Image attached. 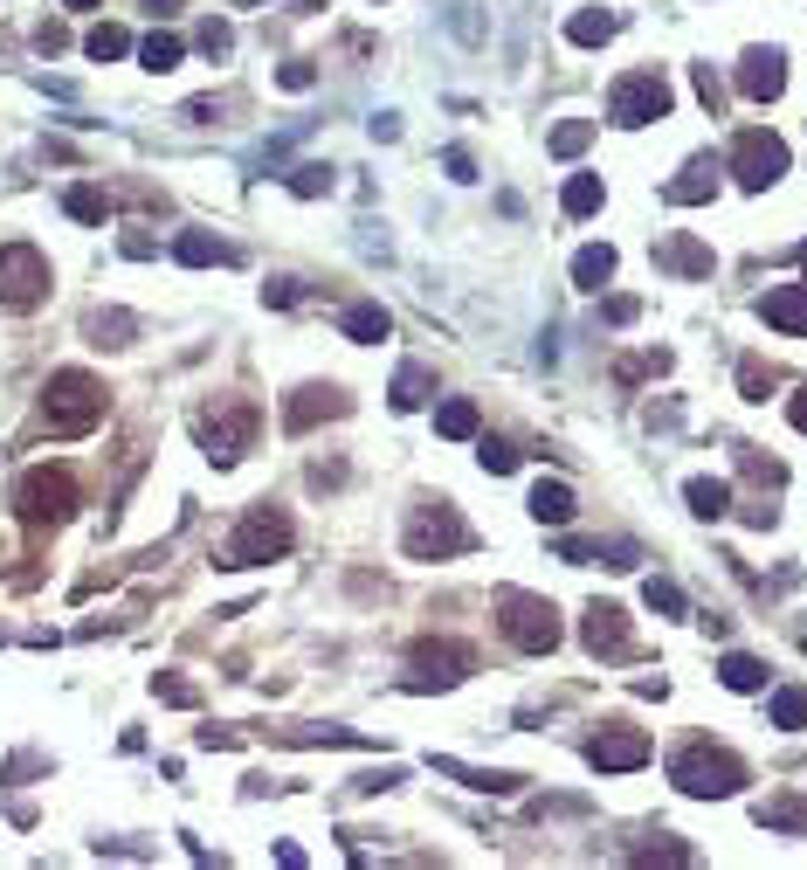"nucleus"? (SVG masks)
<instances>
[{
    "mask_svg": "<svg viewBox=\"0 0 807 870\" xmlns=\"http://www.w3.org/2000/svg\"><path fill=\"white\" fill-rule=\"evenodd\" d=\"M711 187H718V166L711 160H697L684 181H669L663 187V200H676V208H690V200H711Z\"/></svg>",
    "mask_w": 807,
    "mask_h": 870,
    "instance_id": "nucleus-21",
    "label": "nucleus"
},
{
    "mask_svg": "<svg viewBox=\"0 0 807 870\" xmlns=\"http://www.w3.org/2000/svg\"><path fill=\"white\" fill-rule=\"evenodd\" d=\"M587 760L601 766V774H629V766L648 760V739L635 726H601V732H593V747H587Z\"/></svg>",
    "mask_w": 807,
    "mask_h": 870,
    "instance_id": "nucleus-11",
    "label": "nucleus"
},
{
    "mask_svg": "<svg viewBox=\"0 0 807 870\" xmlns=\"http://www.w3.org/2000/svg\"><path fill=\"white\" fill-rule=\"evenodd\" d=\"M35 48H42V56H56V48H63V29H48V21H42V29H35Z\"/></svg>",
    "mask_w": 807,
    "mask_h": 870,
    "instance_id": "nucleus-48",
    "label": "nucleus"
},
{
    "mask_svg": "<svg viewBox=\"0 0 807 870\" xmlns=\"http://www.w3.org/2000/svg\"><path fill=\"white\" fill-rule=\"evenodd\" d=\"M63 8H97V0H63Z\"/></svg>",
    "mask_w": 807,
    "mask_h": 870,
    "instance_id": "nucleus-52",
    "label": "nucleus"
},
{
    "mask_svg": "<svg viewBox=\"0 0 807 870\" xmlns=\"http://www.w3.org/2000/svg\"><path fill=\"white\" fill-rule=\"evenodd\" d=\"M118 249L132 255V263H145V255H152V236H145V228H124V236H118Z\"/></svg>",
    "mask_w": 807,
    "mask_h": 870,
    "instance_id": "nucleus-44",
    "label": "nucleus"
},
{
    "mask_svg": "<svg viewBox=\"0 0 807 870\" xmlns=\"http://www.w3.org/2000/svg\"><path fill=\"white\" fill-rule=\"evenodd\" d=\"M236 48V29L228 21H200V56H228Z\"/></svg>",
    "mask_w": 807,
    "mask_h": 870,
    "instance_id": "nucleus-38",
    "label": "nucleus"
},
{
    "mask_svg": "<svg viewBox=\"0 0 807 870\" xmlns=\"http://www.w3.org/2000/svg\"><path fill=\"white\" fill-rule=\"evenodd\" d=\"M42 291H48V255L35 242H8L0 249V304L29 312V304H42Z\"/></svg>",
    "mask_w": 807,
    "mask_h": 870,
    "instance_id": "nucleus-7",
    "label": "nucleus"
},
{
    "mask_svg": "<svg viewBox=\"0 0 807 870\" xmlns=\"http://www.w3.org/2000/svg\"><path fill=\"white\" fill-rule=\"evenodd\" d=\"M656 263L676 270V276H711V249H705V242H690V236H669V242L656 249Z\"/></svg>",
    "mask_w": 807,
    "mask_h": 870,
    "instance_id": "nucleus-18",
    "label": "nucleus"
},
{
    "mask_svg": "<svg viewBox=\"0 0 807 870\" xmlns=\"http://www.w3.org/2000/svg\"><path fill=\"white\" fill-rule=\"evenodd\" d=\"M124 48H132V35H124L118 21H97V29L84 35V56H90V63H118Z\"/></svg>",
    "mask_w": 807,
    "mask_h": 870,
    "instance_id": "nucleus-25",
    "label": "nucleus"
},
{
    "mask_svg": "<svg viewBox=\"0 0 807 870\" xmlns=\"http://www.w3.org/2000/svg\"><path fill=\"white\" fill-rule=\"evenodd\" d=\"M498 608H504V635L517 650H532V656H545V650H559V616H553V601H538V595H517V587H504L498 595Z\"/></svg>",
    "mask_w": 807,
    "mask_h": 870,
    "instance_id": "nucleus-5",
    "label": "nucleus"
},
{
    "mask_svg": "<svg viewBox=\"0 0 807 870\" xmlns=\"http://www.w3.org/2000/svg\"><path fill=\"white\" fill-rule=\"evenodd\" d=\"M739 90L752 97V105H773V97L787 90V63H779V48H752V56L739 63Z\"/></svg>",
    "mask_w": 807,
    "mask_h": 870,
    "instance_id": "nucleus-13",
    "label": "nucleus"
},
{
    "mask_svg": "<svg viewBox=\"0 0 807 870\" xmlns=\"http://www.w3.org/2000/svg\"><path fill=\"white\" fill-rule=\"evenodd\" d=\"M338 187V173L325 166V160H304V166H291V194L297 200H318V194H331Z\"/></svg>",
    "mask_w": 807,
    "mask_h": 870,
    "instance_id": "nucleus-27",
    "label": "nucleus"
},
{
    "mask_svg": "<svg viewBox=\"0 0 807 870\" xmlns=\"http://www.w3.org/2000/svg\"><path fill=\"white\" fill-rule=\"evenodd\" d=\"M718 677L732 684V690H760V684H766V663H760V656H724Z\"/></svg>",
    "mask_w": 807,
    "mask_h": 870,
    "instance_id": "nucleus-34",
    "label": "nucleus"
},
{
    "mask_svg": "<svg viewBox=\"0 0 807 870\" xmlns=\"http://www.w3.org/2000/svg\"><path fill=\"white\" fill-rule=\"evenodd\" d=\"M477 456H483V470H490V477L517 470V449H511V443H490V435H483V449H477Z\"/></svg>",
    "mask_w": 807,
    "mask_h": 870,
    "instance_id": "nucleus-39",
    "label": "nucleus"
},
{
    "mask_svg": "<svg viewBox=\"0 0 807 870\" xmlns=\"http://www.w3.org/2000/svg\"><path fill=\"white\" fill-rule=\"evenodd\" d=\"M325 8V0H291V14H318Z\"/></svg>",
    "mask_w": 807,
    "mask_h": 870,
    "instance_id": "nucleus-50",
    "label": "nucleus"
},
{
    "mask_svg": "<svg viewBox=\"0 0 807 870\" xmlns=\"http://www.w3.org/2000/svg\"><path fill=\"white\" fill-rule=\"evenodd\" d=\"M291 540H297V525L283 519L276 504H255L249 519L236 525V540L221 546V567H263V559H283V553H291Z\"/></svg>",
    "mask_w": 807,
    "mask_h": 870,
    "instance_id": "nucleus-2",
    "label": "nucleus"
},
{
    "mask_svg": "<svg viewBox=\"0 0 807 870\" xmlns=\"http://www.w3.org/2000/svg\"><path fill=\"white\" fill-rule=\"evenodd\" d=\"M249 435H255V415H249V407H236V415H221V422H200V443H207V456H215L221 470L249 449Z\"/></svg>",
    "mask_w": 807,
    "mask_h": 870,
    "instance_id": "nucleus-14",
    "label": "nucleus"
},
{
    "mask_svg": "<svg viewBox=\"0 0 807 870\" xmlns=\"http://www.w3.org/2000/svg\"><path fill=\"white\" fill-rule=\"evenodd\" d=\"M276 84H283V90H310V84H318V63H304V56H297V63H283V69H276Z\"/></svg>",
    "mask_w": 807,
    "mask_h": 870,
    "instance_id": "nucleus-40",
    "label": "nucleus"
},
{
    "mask_svg": "<svg viewBox=\"0 0 807 870\" xmlns=\"http://www.w3.org/2000/svg\"><path fill=\"white\" fill-rule=\"evenodd\" d=\"M132 331H139L132 312H97L90 318V346H132Z\"/></svg>",
    "mask_w": 807,
    "mask_h": 870,
    "instance_id": "nucleus-28",
    "label": "nucleus"
},
{
    "mask_svg": "<svg viewBox=\"0 0 807 870\" xmlns=\"http://www.w3.org/2000/svg\"><path fill=\"white\" fill-rule=\"evenodd\" d=\"M669 781L684 787V795H739L745 766L724 753V747H705V739H697V747H684V753L669 760Z\"/></svg>",
    "mask_w": 807,
    "mask_h": 870,
    "instance_id": "nucleus-3",
    "label": "nucleus"
},
{
    "mask_svg": "<svg viewBox=\"0 0 807 870\" xmlns=\"http://www.w3.org/2000/svg\"><path fill=\"white\" fill-rule=\"evenodd\" d=\"M614 29H621V21H614L608 8H580V14L566 21V35L580 42V48H601V42H614Z\"/></svg>",
    "mask_w": 807,
    "mask_h": 870,
    "instance_id": "nucleus-20",
    "label": "nucleus"
},
{
    "mask_svg": "<svg viewBox=\"0 0 807 870\" xmlns=\"http://www.w3.org/2000/svg\"><path fill=\"white\" fill-rule=\"evenodd\" d=\"M441 166H449V181H477V160H470L462 145H449V152H441Z\"/></svg>",
    "mask_w": 807,
    "mask_h": 870,
    "instance_id": "nucleus-43",
    "label": "nucleus"
},
{
    "mask_svg": "<svg viewBox=\"0 0 807 870\" xmlns=\"http://www.w3.org/2000/svg\"><path fill=\"white\" fill-rule=\"evenodd\" d=\"M559 208H566L572 221H580V215H593V208H601V181H593V173H572V181H566V194H559Z\"/></svg>",
    "mask_w": 807,
    "mask_h": 870,
    "instance_id": "nucleus-29",
    "label": "nucleus"
},
{
    "mask_svg": "<svg viewBox=\"0 0 807 870\" xmlns=\"http://www.w3.org/2000/svg\"><path fill=\"white\" fill-rule=\"evenodd\" d=\"M179 56H187V42H179V35H145V42H139V63L160 69V76L179 69Z\"/></svg>",
    "mask_w": 807,
    "mask_h": 870,
    "instance_id": "nucleus-30",
    "label": "nucleus"
},
{
    "mask_svg": "<svg viewBox=\"0 0 807 870\" xmlns=\"http://www.w3.org/2000/svg\"><path fill=\"white\" fill-rule=\"evenodd\" d=\"M642 601L656 608V616H690V601H684V587L676 580H663V574H648V587H642Z\"/></svg>",
    "mask_w": 807,
    "mask_h": 870,
    "instance_id": "nucleus-33",
    "label": "nucleus"
},
{
    "mask_svg": "<svg viewBox=\"0 0 807 870\" xmlns=\"http://www.w3.org/2000/svg\"><path fill=\"white\" fill-rule=\"evenodd\" d=\"M732 173H739V187H773L779 173H787V145H779L773 132H745L739 145H732Z\"/></svg>",
    "mask_w": 807,
    "mask_h": 870,
    "instance_id": "nucleus-10",
    "label": "nucleus"
},
{
    "mask_svg": "<svg viewBox=\"0 0 807 870\" xmlns=\"http://www.w3.org/2000/svg\"><path fill=\"white\" fill-rule=\"evenodd\" d=\"M152 690H160L166 705H200V684H187V677H173V671H160L152 677Z\"/></svg>",
    "mask_w": 807,
    "mask_h": 870,
    "instance_id": "nucleus-37",
    "label": "nucleus"
},
{
    "mask_svg": "<svg viewBox=\"0 0 807 870\" xmlns=\"http://www.w3.org/2000/svg\"><path fill=\"white\" fill-rule=\"evenodd\" d=\"M179 118H187V124H215L221 105H215V97H187V105H179Z\"/></svg>",
    "mask_w": 807,
    "mask_h": 870,
    "instance_id": "nucleus-42",
    "label": "nucleus"
},
{
    "mask_svg": "<svg viewBox=\"0 0 807 870\" xmlns=\"http://www.w3.org/2000/svg\"><path fill=\"white\" fill-rule=\"evenodd\" d=\"M367 132H373L380 145H394V139H401V118H394V111H380V118H367Z\"/></svg>",
    "mask_w": 807,
    "mask_h": 870,
    "instance_id": "nucleus-45",
    "label": "nucleus"
},
{
    "mask_svg": "<svg viewBox=\"0 0 807 870\" xmlns=\"http://www.w3.org/2000/svg\"><path fill=\"white\" fill-rule=\"evenodd\" d=\"M470 677V650L462 643H422L407 656V690H449Z\"/></svg>",
    "mask_w": 807,
    "mask_h": 870,
    "instance_id": "nucleus-9",
    "label": "nucleus"
},
{
    "mask_svg": "<svg viewBox=\"0 0 807 870\" xmlns=\"http://www.w3.org/2000/svg\"><path fill=\"white\" fill-rule=\"evenodd\" d=\"M435 435H449V443H470V435H477V401H441V407H435Z\"/></svg>",
    "mask_w": 807,
    "mask_h": 870,
    "instance_id": "nucleus-23",
    "label": "nucleus"
},
{
    "mask_svg": "<svg viewBox=\"0 0 807 870\" xmlns=\"http://www.w3.org/2000/svg\"><path fill=\"white\" fill-rule=\"evenodd\" d=\"M794 422H800V428H807V394H800V401H794Z\"/></svg>",
    "mask_w": 807,
    "mask_h": 870,
    "instance_id": "nucleus-51",
    "label": "nucleus"
},
{
    "mask_svg": "<svg viewBox=\"0 0 807 870\" xmlns=\"http://www.w3.org/2000/svg\"><path fill=\"white\" fill-rule=\"evenodd\" d=\"M346 394H338V388H297L291 401H283V428H291V435H304V428H318V422H331V415H346Z\"/></svg>",
    "mask_w": 807,
    "mask_h": 870,
    "instance_id": "nucleus-12",
    "label": "nucleus"
},
{
    "mask_svg": "<svg viewBox=\"0 0 807 870\" xmlns=\"http://www.w3.org/2000/svg\"><path fill=\"white\" fill-rule=\"evenodd\" d=\"M42 422L56 428V435H84L90 422H103V380H90L84 367H63V373H48Z\"/></svg>",
    "mask_w": 807,
    "mask_h": 870,
    "instance_id": "nucleus-1",
    "label": "nucleus"
},
{
    "mask_svg": "<svg viewBox=\"0 0 807 870\" xmlns=\"http://www.w3.org/2000/svg\"><path fill=\"white\" fill-rule=\"evenodd\" d=\"M587 650H593V656H614V650H629V622H621V608H614V601L587 608Z\"/></svg>",
    "mask_w": 807,
    "mask_h": 870,
    "instance_id": "nucleus-16",
    "label": "nucleus"
},
{
    "mask_svg": "<svg viewBox=\"0 0 807 870\" xmlns=\"http://www.w3.org/2000/svg\"><path fill=\"white\" fill-rule=\"evenodd\" d=\"M477 546V532L456 519V504H422L414 511V525H407V553L414 559H449V553H470Z\"/></svg>",
    "mask_w": 807,
    "mask_h": 870,
    "instance_id": "nucleus-6",
    "label": "nucleus"
},
{
    "mask_svg": "<svg viewBox=\"0 0 807 870\" xmlns=\"http://www.w3.org/2000/svg\"><path fill=\"white\" fill-rule=\"evenodd\" d=\"M236 8H255V0H236Z\"/></svg>",
    "mask_w": 807,
    "mask_h": 870,
    "instance_id": "nucleus-53",
    "label": "nucleus"
},
{
    "mask_svg": "<svg viewBox=\"0 0 807 870\" xmlns=\"http://www.w3.org/2000/svg\"><path fill=\"white\" fill-rule=\"evenodd\" d=\"M297 297H304L297 276H276V284H263V304H276V312H283V304H297Z\"/></svg>",
    "mask_w": 807,
    "mask_h": 870,
    "instance_id": "nucleus-41",
    "label": "nucleus"
},
{
    "mask_svg": "<svg viewBox=\"0 0 807 870\" xmlns=\"http://www.w3.org/2000/svg\"><path fill=\"white\" fill-rule=\"evenodd\" d=\"M773 726H779V732H800V726H807V690H800V684L773 690Z\"/></svg>",
    "mask_w": 807,
    "mask_h": 870,
    "instance_id": "nucleus-32",
    "label": "nucleus"
},
{
    "mask_svg": "<svg viewBox=\"0 0 807 870\" xmlns=\"http://www.w3.org/2000/svg\"><path fill=\"white\" fill-rule=\"evenodd\" d=\"M608 276H614V249H608V242H601V249H580V255H572V284H580V291H601Z\"/></svg>",
    "mask_w": 807,
    "mask_h": 870,
    "instance_id": "nucleus-22",
    "label": "nucleus"
},
{
    "mask_svg": "<svg viewBox=\"0 0 807 870\" xmlns=\"http://www.w3.org/2000/svg\"><path fill=\"white\" fill-rule=\"evenodd\" d=\"M760 318L779 325V331H807V284H779L760 297Z\"/></svg>",
    "mask_w": 807,
    "mask_h": 870,
    "instance_id": "nucleus-15",
    "label": "nucleus"
},
{
    "mask_svg": "<svg viewBox=\"0 0 807 870\" xmlns=\"http://www.w3.org/2000/svg\"><path fill=\"white\" fill-rule=\"evenodd\" d=\"M608 118L614 124H648V118H669V84L656 69H635L608 90Z\"/></svg>",
    "mask_w": 807,
    "mask_h": 870,
    "instance_id": "nucleus-8",
    "label": "nucleus"
},
{
    "mask_svg": "<svg viewBox=\"0 0 807 870\" xmlns=\"http://www.w3.org/2000/svg\"><path fill=\"white\" fill-rule=\"evenodd\" d=\"M587 139H593V118H566V124H559V132L545 139V145H553L559 160H572V152H587Z\"/></svg>",
    "mask_w": 807,
    "mask_h": 870,
    "instance_id": "nucleus-36",
    "label": "nucleus"
},
{
    "mask_svg": "<svg viewBox=\"0 0 807 870\" xmlns=\"http://www.w3.org/2000/svg\"><path fill=\"white\" fill-rule=\"evenodd\" d=\"M14 511H21V525H63L76 511V477L69 470H21Z\"/></svg>",
    "mask_w": 807,
    "mask_h": 870,
    "instance_id": "nucleus-4",
    "label": "nucleus"
},
{
    "mask_svg": "<svg viewBox=\"0 0 807 870\" xmlns=\"http://www.w3.org/2000/svg\"><path fill=\"white\" fill-rule=\"evenodd\" d=\"M635 312H642L635 297H608V325H635Z\"/></svg>",
    "mask_w": 807,
    "mask_h": 870,
    "instance_id": "nucleus-46",
    "label": "nucleus"
},
{
    "mask_svg": "<svg viewBox=\"0 0 807 870\" xmlns=\"http://www.w3.org/2000/svg\"><path fill=\"white\" fill-rule=\"evenodd\" d=\"M386 331H394V318H386L380 304H352V312H346V339H359V346L386 339Z\"/></svg>",
    "mask_w": 807,
    "mask_h": 870,
    "instance_id": "nucleus-24",
    "label": "nucleus"
},
{
    "mask_svg": "<svg viewBox=\"0 0 807 870\" xmlns=\"http://www.w3.org/2000/svg\"><path fill=\"white\" fill-rule=\"evenodd\" d=\"M145 14H160V21H166V14H179V0H145Z\"/></svg>",
    "mask_w": 807,
    "mask_h": 870,
    "instance_id": "nucleus-49",
    "label": "nucleus"
},
{
    "mask_svg": "<svg viewBox=\"0 0 807 870\" xmlns=\"http://www.w3.org/2000/svg\"><path fill=\"white\" fill-rule=\"evenodd\" d=\"M422 401H428V367H422V360H407V367L394 373V407L407 415V407H422Z\"/></svg>",
    "mask_w": 807,
    "mask_h": 870,
    "instance_id": "nucleus-31",
    "label": "nucleus"
},
{
    "mask_svg": "<svg viewBox=\"0 0 807 870\" xmlns=\"http://www.w3.org/2000/svg\"><path fill=\"white\" fill-rule=\"evenodd\" d=\"M766 388H773V373H760V367H745V394H752V401H766Z\"/></svg>",
    "mask_w": 807,
    "mask_h": 870,
    "instance_id": "nucleus-47",
    "label": "nucleus"
},
{
    "mask_svg": "<svg viewBox=\"0 0 807 870\" xmlns=\"http://www.w3.org/2000/svg\"><path fill=\"white\" fill-rule=\"evenodd\" d=\"M532 519L538 525H566L572 519V491H566V483H538V491H532Z\"/></svg>",
    "mask_w": 807,
    "mask_h": 870,
    "instance_id": "nucleus-26",
    "label": "nucleus"
},
{
    "mask_svg": "<svg viewBox=\"0 0 807 870\" xmlns=\"http://www.w3.org/2000/svg\"><path fill=\"white\" fill-rule=\"evenodd\" d=\"M684 498H690L697 519H724V511H732V483H724V477H690Z\"/></svg>",
    "mask_w": 807,
    "mask_h": 870,
    "instance_id": "nucleus-19",
    "label": "nucleus"
},
{
    "mask_svg": "<svg viewBox=\"0 0 807 870\" xmlns=\"http://www.w3.org/2000/svg\"><path fill=\"white\" fill-rule=\"evenodd\" d=\"M173 255H179L187 270H207V263H236V249H228V242H215L207 228H187V236H173Z\"/></svg>",
    "mask_w": 807,
    "mask_h": 870,
    "instance_id": "nucleus-17",
    "label": "nucleus"
},
{
    "mask_svg": "<svg viewBox=\"0 0 807 870\" xmlns=\"http://www.w3.org/2000/svg\"><path fill=\"white\" fill-rule=\"evenodd\" d=\"M103 208H111V200H103V187H69V194H63V215H69V221H103Z\"/></svg>",
    "mask_w": 807,
    "mask_h": 870,
    "instance_id": "nucleus-35",
    "label": "nucleus"
}]
</instances>
